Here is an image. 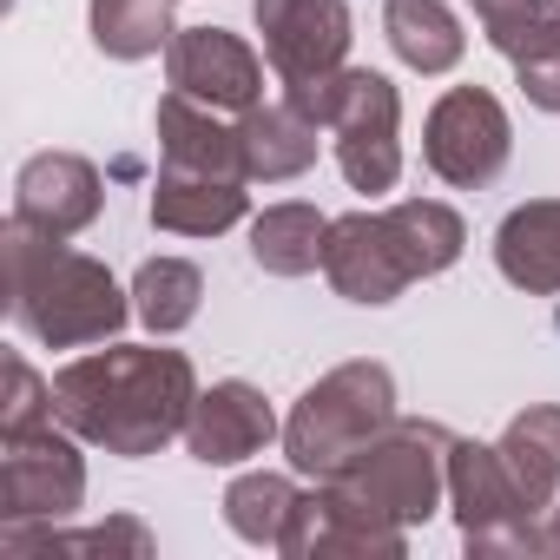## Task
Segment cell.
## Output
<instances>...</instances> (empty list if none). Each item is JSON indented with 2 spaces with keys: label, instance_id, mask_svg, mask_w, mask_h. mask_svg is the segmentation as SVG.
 <instances>
[{
  "label": "cell",
  "instance_id": "obj_1",
  "mask_svg": "<svg viewBox=\"0 0 560 560\" xmlns=\"http://www.w3.org/2000/svg\"><path fill=\"white\" fill-rule=\"evenodd\" d=\"M191 402H198V370L185 350L165 343H113L54 370V416L80 442L119 462H145L165 442H178Z\"/></svg>",
  "mask_w": 560,
  "mask_h": 560
},
{
  "label": "cell",
  "instance_id": "obj_2",
  "mask_svg": "<svg viewBox=\"0 0 560 560\" xmlns=\"http://www.w3.org/2000/svg\"><path fill=\"white\" fill-rule=\"evenodd\" d=\"M0 257H8V317L21 337L47 350H93L113 343L132 317V291H119V277L73 250L67 237H47L21 218L0 231Z\"/></svg>",
  "mask_w": 560,
  "mask_h": 560
},
{
  "label": "cell",
  "instance_id": "obj_3",
  "mask_svg": "<svg viewBox=\"0 0 560 560\" xmlns=\"http://www.w3.org/2000/svg\"><path fill=\"white\" fill-rule=\"evenodd\" d=\"M468 250V224L442 198H402L389 211H343L324 237V277L343 304L383 311L409 284L442 277Z\"/></svg>",
  "mask_w": 560,
  "mask_h": 560
},
{
  "label": "cell",
  "instance_id": "obj_4",
  "mask_svg": "<svg viewBox=\"0 0 560 560\" xmlns=\"http://www.w3.org/2000/svg\"><path fill=\"white\" fill-rule=\"evenodd\" d=\"M396 422V376L389 363L376 357H357V363H337L324 370L284 416V455L298 475L324 481L337 475L370 435H383Z\"/></svg>",
  "mask_w": 560,
  "mask_h": 560
},
{
  "label": "cell",
  "instance_id": "obj_5",
  "mask_svg": "<svg viewBox=\"0 0 560 560\" xmlns=\"http://www.w3.org/2000/svg\"><path fill=\"white\" fill-rule=\"evenodd\" d=\"M250 21L264 34V60L284 80V100L304 106L324 126L330 106V80L350 67V0H250Z\"/></svg>",
  "mask_w": 560,
  "mask_h": 560
},
{
  "label": "cell",
  "instance_id": "obj_6",
  "mask_svg": "<svg viewBox=\"0 0 560 560\" xmlns=\"http://www.w3.org/2000/svg\"><path fill=\"white\" fill-rule=\"evenodd\" d=\"M448 448H455V429L396 416L383 435H370L337 468V481L357 488L363 501H376L383 514H396L402 527H422L448 501Z\"/></svg>",
  "mask_w": 560,
  "mask_h": 560
},
{
  "label": "cell",
  "instance_id": "obj_7",
  "mask_svg": "<svg viewBox=\"0 0 560 560\" xmlns=\"http://www.w3.org/2000/svg\"><path fill=\"white\" fill-rule=\"evenodd\" d=\"M448 508H455L462 547L475 560H521V553L534 560L540 553V514L514 488L494 442L455 435V448H448Z\"/></svg>",
  "mask_w": 560,
  "mask_h": 560
},
{
  "label": "cell",
  "instance_id": "obj_8",
  "mask_svg": "<svg viewBox=\"0 0 560 560\" xmlns=\"http://www.w3.org/2000/svg\"><path fill=\"white\" fill-rule=\"evenodd\" d=\"M86 508L80 435L54 416L0 435V527H54Z\"/></svg>",
  "mask_w": 560,
  "mask_h": 560
},
{
  "label": "cell",
  "instance_id": "obj_9",
  "mask_svg": "<svg viewBox=\"0 0 560 560\" xmlns=\"http://www.w3.org/2000/svg\"><path fill=\"white\" fill-rule=\"evenodd\" d=\"M324 132L337 152V172L350 178V191H396L402 178V93L396 80L370 73V67H343L330 80V106H324Z\"/></svg>",
  "mask_w": 560,
  "mask_h": 560
},
{
  "label": "cell",
  "instance_id": "obj_10",
  "mask_svg": "<svg viewBox=\"0 0 560 560\" xmlns=\"http://www.w3.org/2000/svg\"><path fill=\"white\" fill-rule=\"evenodd\" d=\"M277 553L284 560H402L409 527L396 514H383L376 501H363L357 488H343L337 475H324L317 488L298 494Z\"/></svg>",
  "mask_w": 560,
  "mask_h": 560
},
{
  "label": "cell",
  "instance_id": "obj_11",
  "mask_svg": "<svg viewBox=\"0 0 560 560\" xmlns=\"http://www.w3.org/2000/svg\"><path fill=\"white\" fill-rule=\"evenodd\" d=\"M514 159V126H508V106L488 93V86H448L429 119H422V165L455 185V191H481L508 172Z\"/></svg>",
  "mask_w": 560,
  "mask_h": 560
},
{
  "label": "cell",
  "instance_id": "obj_12",
  "mask_svg": "<svg viewBox=\"0 0 560 560\" xmlns=\"http://www.w3.org/2000/svg\"><path fill=\"white\" fill-rule=\"evenodd\" d=\"M165 80H172V93H185L211 113H250L264 100L257 54L224 27H178L165 47Z\"/></svg>",
  "mask_w": 560,
  "mask_h": 560
},
{
  "label": "cell",
  "instance_id": "obj_13",
  "mask_svg": "<svg viewBox=\"0 0 560 560\" xmlns=\"http://www.w3.org/2000/svg\"><path fill=\"white\" fill-rule=\"evenodd\" d=\"M277 435H284V422H277L270 396L244 376H224V383L198 389L191 422H185V455L205 468H237V462L264 455Z\"/></svg>",
  "mask_w": 560,
  "mask_h": 560
},
{
  "label": "cell",
  "instance_id": "obj_14",
  "mask_svg": "<svg viewBox=\"0 0 560 560\" xmlns=\"http://www.w3.org/2000/svg\"><path fill=\"white\" fill-rule=\"evenodd\" d=\"M106 211V178L80 152H34L14 172V218L47 237H80Z\"/></svg>",
  "mask_w": 560,
  "mask_h": 560
},
{
  "label": "cell",
  "instance_id": "obj_15",
  "mask_svg": "<svg viewBox=\"0 0 560 560\" xmlns=\"http://www.w3.org/2000/svg\"><path fill=\"white\" fill-rule=\"evenodd\" d=\"M250 178H218V172H178V165H159L152 178V231H172V237H218L231 231L244 211H250Z\"/></svg>",
  "mask_w": 560,
  "mask_h": 560
},
{
  "label": "cell",
  "instance_id": "obj_16",
  "mask_svg": "<svg viewBox=\"0 0 560 560\" xmlns=\"http://www.w3.org/2000/svg\"><path fill=\"white\" fill-rule=\"evenodd\" d=\"M317 119L291 100H257L250 113H237V145H244V172L250 185H284L304 178L317 165Z\"/></svg>",
  "mask_w": 560,
  "mask_h": 560
},
{
  "label": "cell",
  "instance_id": "obj_17",
  "mask_svg": "<svg viewBox=\"0 0 560 560\" xmlns=\"http://www.w3.org/2000/svg\"><path fill=\"white\" fill-rule=\"evenodd\" d=\"M152 132H159V165L218 172V178H250V172H244L237 126H224L211 106H198V100H185V93H165V100L152 106Z\"/></svg>",
  "mask_w": 560,
  "mask_h": 560
},
{
  "label": "cell",
  "instance_id": "obj_18",
  "mask_svg": "<svg viewBox=\"0 0 560 560\" xmlns=\"http://www.w3.org/2000/svg\"><path fill=\"white\" fill-rule=\"evenodd\" d=\"M494 270L527 298H560V198H527L494 224Z\"/></svg>",
  "mask_w": 560,
  "mask_h": 560
},
{
  "label": "cell",
  "instance_id": "obj_19",
  "mask_svg": "<svg viewBox=\"0 0 560 560\" xmlns=\"http://www.w3.org/2000/svg\"><path fill=\"white\" fill-rule=\"evenodd\" d=\"M494 448H501L514 488L527 494V508L547 514L553 494H560V402H527L521 416H508Z\"/></svg>",
  "mask_w": 560,
  "mask_h": 560
},
{
  "label": "cell",
  "instance_id": "obj_20",
  "mask_svg": "<svg viewBox=\"0 0 560 560\" xmlns=\"http://www.w3.org/2000/svg\"><path fill=\"white\" fill-rule=\"evenodd\" d=\"M324 237H330V218L317 205H264L250 218V264L270 270V277H311L324 270Z\"/></svg>",
  "mask_w": 560,
  "mask_h": 560
},
{
  "label": "cell",
  "instance_id": "obj_21",
  "mask_svg": "<svg viewBox=\"0 0 560 560\" xmlns=\"http://www.w3.org/2000/svg\"><path fill=\"white\" fill-rule=\"evenodd\" d=\"M159 540H152V527L139 521V514H113V521H93V527H67V521H54V527H0V553L8 560H54V553H126V560H145Z\"/></svg>",
  "mask_w": 560,
  "mask_h": 560
},
{
  "label": "cell",
  "instance_id": "obj_22",
  "mask_svg": "<svg viewBox=\"0 0 560 560\" xmlns=\"http://www.w3.org/2000/svg\"><path fill=\"white\" fill-rule=\"evenodd\" d=\"M383 34L409 73H455L468 54V34L442 0H383Z\"/></svg>",
  "mask_w": 560,
  "mask_h": 560
},
{
  "label": "cell",
  "instance_id": "obj_23",
  "mask_svg": "<svg viewBox=\"0 0 560 560\" xmlns=\"http://www.w3.org/2000/svg\"><path fill=\"white\" fill-rule=\"evenodd\" d=\"M205 304V270L191 257H145L132 270V317L152 337H178Z\"/></svg>",
  "mask_w": 560,
  "mask_h": 560
},
{
  "label": "cell",
  "instance_id": "obj_24",
  "mask_svg": "<svg viewBox=\"0 0 560 560\" xmlns=\"http://www.w3.org/2000/svg\"><path fill=\"white\" fill-rule=\"evenodd\" d=\"M93 47L106 60H152L172 47V0H93L86 8Z\"/></svg>",
  "mask_w": 560,
  "mask_h": 560
},
{
  "label": "cell",
  "instance_id": "obj_25",
  "mask_svg": "<svg viewBox=\"0 0 560 560\" xmlns=\"http://www.w3.org/2000/svg\"><path fill=\"white\" fill-rule=\"evenodd\" d=\"M298 481L291 475H277V468H250L224 488V527L250 547H277L291 527V508H298Z\"/></svg>",
  "mask_w": 560,
  "mask_h": 560
},
{
  "label": "cell",
  "instance_id": "obj_26",
  "mask_svg": "<svg viewBox=\"0 0 560 560\" xmlns=\"http://www.w3.org/2000/svg\"><path fill=\"white\" fill-rule=\"evenodd\" d=\"M501 60L514 67V86L527 93V106L560 113V0H547V8L534 14V27Z\"/></svg>",
  "mask_w": 560,
  "mask_h": 560
},
{
  "label": "cell",
  "instance_id": "obj_27",
  "mask_svg": "<svg viewBox=\"0 0 560 560\" xmlns=\"http://www.w3.org/2000/svg\"><path fill=\"white\" fill-rule=\"evenodd\" d=\"M34 422H54V383H47L27 357H8V402H0V435H8V429H34Z\"/></svg>",
  "mask_w": 560,
  "mask_h": 560
},
{
  "label": "cell",
  "instance_id": "obj_28",
  "mask_svg": "<svg viewBox=\"0 0 560 560\" xmlns=\"http://www.w3.org/2000/svg\"><path fill=\"white\" fill-rule=\"evenodd\" d=\"M468 8H475V21H481L488 47H494V54H508V47L534 27V14L547 8V0H468Z\"/></svg>",
  "mask_w": 560,
  "mask_h": 560
},
{
  "label": "cell",
  "instance_id": "obj_29",
  "mask_svg": "<svg viewBox=\"0 0 560 560\" xmlns=\"http://www.w3.org/2000/svg\"><path fill=\"white\" fill-rule=\"evenodd\" d=\"M540 553H547V560H560V501L540 514Z\"/></svg>",
  "mask_w": 560,
  "mask_h": 560
}]
</instances>
